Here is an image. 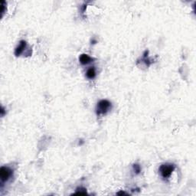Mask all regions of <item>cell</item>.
Returning <instances> with one entry per match:
<instances>
[{"label": "cell", "mask_w": 196, "mask_h": 196, "mask_svg": "<svg viewBox=\"0 0 196 196\" xmlns=\"http://www.w3.org/2000/svg\"><path fill=\"white\" fill-rule=\"evenodd\" d=\"M112 103L107 100H100L96 107V113L97 115L106 114L111 110Z\"/></svg>", "instance_id": "6da1fadb"}, {"label": "cell", "mask_w": 196, "mask_h": 196, "mask_svg": "<svg viewBox=\"0 0 196 196\" xmlns=\"http://www.w3.org/2000/svg\"><path fill=\"white\" fill-rule=\"evenodd\" d=\"M176 166L173 163H163L159 166V171L160 173L161 176L163 179H168L171 176L172 173L176 169Z\"/></svg>", "instance_id": "7a4b0ae2"}, {"label": "cell", "mask_w": 196, "mask_h": 196, "mask_svg": "<svg viewBox=\"0 0 196 196\" xmlns=\"http://www.w3.org/2000/svg\"><path fill=\"white\" fill-rule=\"evenodd\" d=\"M13 171L8 166H2L0 169V179L2 182H8L13 177Z\"/></svg>", "instance_id": "3957f363"}, {"label": "cell", "mask_w": 196, "mask_h": 196, "mask_svg": "<svg viewBox=\"0 0 196 196\" xmlns=\"http://www.w3.org/2000/svg\"><path fill=\"white\" fill-rule=\"evenodd\" d=\"M26 47L27 42H25V40H21L20 42H19L18 46L16 47V49H15V55H16V56H20V55L23 53V52L25 51Z\"/></svg>", "instance_id": "277c9868"}, {"label": "cell", "mask_w": 196, "mask_h": 196, "mask_svg": "<svg viewBox=\"0 0 196 196\" xmlns=\"http://www.w3.org/2000/svg\"><path fill=\"white\" fill-rule=\"evenodd\" d=\"M93 58L90 56H89L87 54H82V55H80L79 57V61L81 64L83 65H86V64H88L89 63L93 61Z\"/></svg>", "instance_id": "5b68a950"}, {"label": "cell", "mask_w": 196, "mask_h": 196, "mask_svg": "<svg viewBox=\"0 0 196 196\" xmlns=\"http://www.w3.org/2000/svg\"><path fill=\"white\" fill-rule=\"evenodd\" d=\"M86 76L88 79H93L96 76V71L94 67H90L87 70L86 72Z\"/></svg>", "instance_id": "8992f818"}, {"label": "cell", "mask_w": 196, "mask_h": 196, "mask_svg": "<svg viewBox=\"0 0 196 196\" xmlns=\"http://www.w3.org/2000/svg\"><path fill=\"white\" fill-rule=\"evenodd\" d=\"M132 169H133V171L135 172L136 174H140V172H141V167L139 164H133Z\"/></svg>", "instance_id": "52a82bcc"}, {"label": "cell", "mask_w": 196, "mask_h": 196, "mask_svg": "<svg viewBox=\"0 0 196 196\" xmlns=\"http://www.w3.org/2000/svg\"><path fill=\"white\" fill-rule=\"evenodd\" d=\"M75 194H87V191L85 188H78L76 189V192Z\"/></svg>", "instance_id": "ba28073f"}, {"label": "cell", "mask_w": 196, "mask_h": 196, "mask_svg": "<svg viewBox=\"0 0 196 196\" xmlns=\"http://www.w3.org/2000/svg\"><path fill=\"white\" fill-rule=\"evenodd\" d=\"M117 194H126V193L124 191H120V192L117 193Z\"/></svg>", "instance_id": "9c48e42d"}]
</instances>
